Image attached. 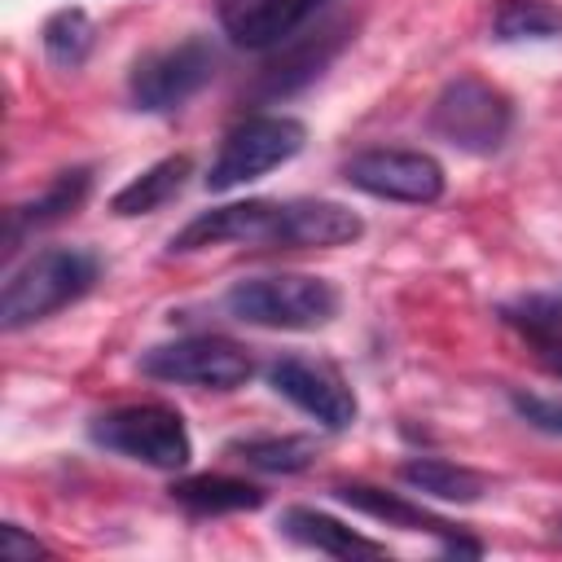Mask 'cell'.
Returning <instances> with one entry per match:
<instances>
[{"mask_svg": "<svg viewBox=\"0 0 562 562\" xmlns=\"http://www.w3.org/2000/svg\"><path fill=\"white\" fill-rule=\"evenodd\" d=\"M509 408L518 413V422H527L531 430L549 435V439H562V395H540V391H522V386H509Z\"/></svg>", "mask_w": 562, "mask_h": 562, "instance_id": "obj_24", "label": "cell"}, {"mask_svg": "<svg viewBox=\"0 0 562 562\" xmlns=\"http://www.w3.org/2000/svg\"><path fill=\"white\" fill-rule=\"evenodd\" d=\"M347 31H351L347 22H342V26H329V31H312V35L299 40L290 53H281V57L263 70V97H285V92L312 83V79L338 57V48L347 44Z\"/></svg>", "mask_w": 562, "mask_h": 562, "instance_id": "obj_16", "label": "cell"}, {"mask_svg": "<svg viewBox=\"0 0 562 562\" xmlns=\"http://www.w3.org/2000/svg\"><path fill=\"white\" fill-rule=\"evenodd\" d=\"M509 127H514L509 97L479 75H457L452 83H443V92L430 105V132L461 154H496L509 140Z\"/></svg>", "mask_w": 562, "mask_h": 562, "instance_id": "obj_4", "label": "cell"}, {"mask_svg": "<svg viewBox=\"0 0 562 562\" xmlns=\"http://www.w3.org/2000/svg\"><path fill=\"white\" fill-rule=\"evenodd\" d=\"M140 373L176 386H202V391H237L250 382L255 360L246 347L215 338V334H189L158 342L140 356Z\"/></svg>", "mask_w": 562, "mask_h": 562, "instance_id": "obj_6", "label": "cell"}, {"mask_svg": "<svg viewBox=\"0 0 562 562\" xmlns=\"http://www.w3.org/2000/svg\"><path fill=\"white\" fill-rule=\"evenodd\" d=\"M215 48L202 35H189L180 44H167L158 53H145L127 75V97L145 114H171L189 97H198L215 75Z\"/></svg>", "mask_w": 562, "mask_h": 562, "instance_id": "obj_7", "label": "cell"}, {"mask_svg": "<svg viewBox=\"0 0 562 562\" xmlns=\"http://www.w3.org/2000/svg\"><path fill=\"white\" fill-rule=\"evenodd\" d=\"M171 501L184 505L198 518H215V514L259 509L263 505V487H255L246 479H228V474H189V479L171 483Z\"/></svg>", "mask_w": 562, "mask_h": 562, "instance_id": "obj_18", "label": "cell"}, {"mask_svg": "<svg viewBox=\"0 0 562 562\" xmlns=\"http://www.w3.org/2000/svg\"><path fill=\"white\" fill-rule=\"evenodd\" d=\"M558 527H562V522H558Z\"/></svg>", "mask_w": 562, "mask_h": 562, "instance_id": "obj_27", "label": "cell"}, {"mask_svg": "<svg viewBox=\"0 0 562 562\" xmlns=\"http://www.w3.org/2000/svg\"><path fill=\"white\" fill-rule=\"evenodd\" d=\"M193 176V162L189 154H171V158H158L154 167H145L136 180H127L114 198H110V211L132 220V215H149L158 206H167L171 198H180V189L189 184Z\"/></svg>", "mask_w": 562, "mask_h": 562, "instance_id": "obj_17", "label": "cell"}, {"mask_svg": "<svg viewBox=\"0 0 562 562\" xmlns=\"http://www.w3.org/2000/svg\"><path fill=\"white\" fill-rule=\"evenodd\" d=\"M536 347V360L549 369V373H558L562 378V334H549V338H536L531 342Z\"/></svg>", "mask_w": 562, "mask_h": 562, "instance_id": "obj_26", "label": "cell"}, {"mask_svg": "<svg viewBox=\"0 0 562 562\" xmlns=\"http://www.w3.org/2000/svg\"><path fill=\"white\" fill-rule=\"evenodd\" d=\"M501 321L509 329H518L527 342L549 338V334H562V285L558 290H536V294H522V299L505 303L501 307Z\"/></svg>", "mask_w": 562, "mask_h": 562, "instance_id": "obj_23", "label": "cell"}, {"mask_svg": "<svg viewBox=\"0 0 562 562\" xmlns=\"http://www.w3.org/2000/svg\"><path fill=\"white\" fill-rule=\"evenodd\" d=\"M562 35V9L549 0H501L492 13V40L518 44V40H558Z\"/></svg>", "mask_w": 562, "mask_h": 562, "instance_id": "obj_22", "label": "cell"}, {"mask_svg": "<svg viewBox=\"0 0 562 562\" xmlns=\"http://www.w3.org/2000/svg\"><path fill=\"white\" fill-rule=\"evenodd\" d=\"M101 259L83 246H48L35 250L22 268L9 272L4 294H0V329L18 334L70 303H79L97 285Z\"/></svg>", "mask_w": 562, "mask_h": 562, "instance_id": "obj_1", "label": "cell"}, {"mask_svg": "<svg viewBox=\"0 0 562 562\" xmlns=\"http://www.w3.org/2000/svg\"><path fill=\"white\" fill-rule=\"evenodd\" d=\"M88 439L97 448L140 461L149 470H184L193 457L184 417L167 404H123V408L97 413L88 422Z\"/></svg>", "mask_w": 562, "mask_h": 562, "instance_id": "obj_3", "label": "cell"}, {"mask_svg": "<svg viewBox=\"0 0 562 562\" xmlns=\"http://www.w3.org/2000/svg\"><path fill=\"white\" fill-rule=\"evenodd\" d=\"M342 180L369 198L382 202H408V206H430L443 198V167L439 158L422 149H364L342 162Z\"/></svg>", "mask_w": 562, "mask_h": 562, "instance_id": "obj_8", "label": "cell"}, {"mask_svg": "<svg viewBox=\"0 0 562 562\" xmlns=\"http://www.w3.org/2000/svg\"><path fill=\"white\" fill-rule=\"evenodd\" d=\"M303 145H307V127L299 119H290V114H250L246 123H237L220 140V149L206 167V189L228 193L246 180H259V176L277 171L281 162H290Z\"/></svg>", "mask_w": 562, "mask_h": 562, "instance_id": "obj_5", "label": "cell"}, {"mask_svg": "<svg viewBox=\"0 0 562 562\" xmlns=\"http://www.w3.org/2000/svg\"><path fill=\"white\" fill-rule=\"evenodd\" d=\"M268 382L281 400H290L294 408H303L316 426L325 430H347L356 426L360 417V404H356V391L347 386V378L325 364V360H312V356H281L272 360L268 369Z\"/></svg>", "mask_w": 562, "mask_h": 562, "instance_id": "obj_10", "label": "cell"}, {"mask_svg": "<svg viewBox=\"0 0 562 562\" xmlns=\"http://www.w3.org/2000/svg\"><path fill=\"white\" fill-rule=\"evenodd\" d=\"M40 44H44V57L57 66V70H79L97 44V26L83 9H61L44 22L40 31Z\"/></svg>", "mask_w": 562, "mask_h": 562, "instance_id": "obj_21", "label": "cell"}, {"mask_svg": "<svg viewBox=\"0 0 562 562\" xmlns=\"http://www.w3.org/2000/svg\"><path fill=\"white\" fill-rule=\"evenodd\" d=\"M338 290L325 277L277 272L233 281L224 294V312L255 329H321L338 316Z\"/></svg>", "mask_w": 562, "mask_h": 562, "instance_id": "obj_2", "label": "cell"}, {"mask_svg": "<svg viewBox=\"0 0 562 562\" xmlns=\"http://www.w3.org/2000/svg\"><path fill=\"white\" fill-rule=\"evenodd\" d=\"M228 457L263 474H299L316 461V439L312 435H250V439H233Z\"/></svg>", "mask_w": 562, "mask_h": 562, "instance_id": "obj_20", "label": "cell"}, {"mask_svg": "<svg viewBox=\"0 0 562 562\" xmlns=\"http://www.w3.org/2000/svg\"><path fill=\"white\" fill-rule=\"evenodd\" d=\"M281 220H285V202H272V198L224 202V206L198 211L180 233H171L167 250L193 255L206 246H281Z\"/></svg>", "mask_w": 562, "mask_h": 562, "instance_id": "obj_9", "label": "cell"}, {"mask_svg": "<svg viewBox=\"0 0 562 562\" xmlns=\"http://www.w3.org/2000/svg\"><path fill=\"white\" fill-rule=\"evenodd\" d=\"M364 233V220L329 198H294L285 202L281 220V250H329V246H351Z\"/></svg>", "mask_w": 562, "mask_h": 562, "instance_id": "obj_13", "label": "cell"}, {"mask_svg": "<svg viewBox=\"0 0 562 562\" xmlns=\"http://www.w3.org/2000/svg\"><path fill=\"white\" fill-rule=\"evenodd\" d=\"M88 189H92V167H70V171L53 176V180L44 184V193H40V198H31V202H18V206L9 211L4 250L13 255V250H18V246L31 237V233H40V228H48V224H61L66 215H75V211L83 206Z\"/></svg>", "mask_w": 562, "mask_h": 562, "instance_id": "obj_14", "label": "cell"}, {"mask_svg": "<svg viewBox=\"0 0 562 562\" xmlns=\"http://www.w3.org/2000/svg\"><path fill=\"white\" fill-rule=\"evenodd\" d=\"M334 496H338L342 505H351L356 514H369V518H378V522H386V527L435 536V540L443 544V553H465V558H479V553H483V544L470 540V536H461V527H452L448 518H439V514L413 505V501L400 496V492H386V487H373V483H338Z\"/></svg>", "mask_w": 562, "mask_h": 562, "instance_id": "obj_11", "label": "cell"}, {"mask_svg": "<svg viewBox=\"0 0 562 562\" xmlns=\"http://www.w3.org/2000/svg\"><path fill=\"white\" fill-rule=\"evenodd\" d=\"M0 553L9 558V562H22V558H40V553H48L35 536H22V527L18 522H4L0 527Z\"/></svg>", "mask_w": 562, "mask_h": 562, "instance_id": "obj_25", "label": "cell"}, {"mask_svg": "<svg viewBox=\"0 0 562 562\" xmlns=\"http://www.w3.org/2000/svg\"><path fill=\"white\" fill-rule=\"evenodd\" d=\"M321 4L329 0H215V18L237 48L263 53L285 44Z\"/></svg>", "mask_w": 562, "mask_h": 562, "instance_id": "obj_12", "label": "cell"}, {"mask_svg": "<svg viewBox=\"0 0 562 562\" xmlns=\"http://www.w3.org/2000/svg\"><path fill=\"white\" fill-rule=\"evenodd\" d=\"M277 531L285 540H294L303 549H316V553H329V558H386L382 540H369V536L351 531L347 522H338L334 514H321V509H307V505L281 509Z\"/></svg>", "mask_w": 562, "mask_h": 562, "instance_id": "obj_15", "label": "cell"}, {"mask_svg": "<svg viewBox=\"0 0 562 562\" xmlns=\"http://www.w3.org/2000/svg\"><path fill=\"white\" fill-rule=\"evenodd\" d=\"M400 483L422 492V496H435V501H457V505H474L483 501L487 492V479L470 465H457V461H443V457H413L400 465Z\"/></svg>", "mask_w": 562, "mask_h": 562, "instance_id": "obj_19", "label": "cell"}]
</instances>
